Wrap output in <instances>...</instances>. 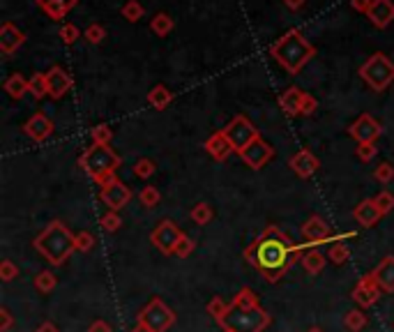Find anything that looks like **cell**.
I'll return each mask as SVG.
<instances>
[{
    "label": "cell",
    "instance_id": "cell-1",
    "mask_svg": "<svg viewBox=\"0 0 394 332\" xmlns=\"http://www.w3.org/2000/svg\"><path fill=\"white\" fill-rule=\"evenodd\" d=\"M245 258L268 281H277L296 265L298 258H302V249L293 244L282 229L268 226L245 249Z\"/></svg>",
    "mask_w": 394,
    "mask_h": 332
},
{
    "label": "cell",
    "instance_id": "cell-2",
    "mask_svg": "<svg viewBox=\"0 0 394 332\" xmlns=\"http://www.w3.org/2000/svg\"><path fill=\"white\" fill-rule=\"evenodd\" d=\"M270 56L275 58L289 74L296 76L300 74V69L316 56V49L305 40L302 33L293 28V31H289L284 38H279L275 44L270 47Z\"/></svg>",
    "mask_w": 394,
    "mask_h": 332
},
{
    "label": "cell",
    "instance_id": "cell-3",
    "mask_svg": "<svg viewBox=\"0 0 394 332\" xmlns=\"http://www.w3.org/2000/svg\"><path fill=\"white\" fill-rule=\"evenodd\" d=\"M74 240H76V235L69 233V229L65 224L53 219V222H49V226L42 231L37 238H35L33 247L37 249L49 263L62 265L71 256V251H76Z\"/></svg>",
    "mask_w": 394,
    "mask_h": 332
},
{
    "label": "cell",
    "instance_id": "cell-4",
    "mask_svg": "<svg viewBox=\"0 0 394 332\" xmlns=\"http://www.w3.org/2000/svg\"><path fill=\"white\" fill-rule=\"evenodd\" d=\"M120 162L123 160H120L116 150L109 146H97V143H92V146L78 157V166H81L92 180H97L99 185L106 183L111 176H116Z\"/></svg>",
    "mask_w": 394,
    "mask_h": 332
},
{
    "label": "cell",
    "instance_id": "cell-5",
    "mask_svg": "<svg viewBox=\"0 0 394 332\" xmlns=\"http://www.w3.org/2000/svg\"><path fill=\"white\" fill-rule=\"evenodd\" d=\"M360 78L374 92H385L394 83V63L385 53L369 56V60L360 67Z\"/></svg>",
    "mask_w": 394,
    "mask_h": 332
},
{
    "label": "cell",
    "instance_id": "cell-6",
    "mask_svg": "<svg viewBox=\"0 0 394 332\" xmlns=\"http://www.w3.org/2000/svg\"><path fill=\"white\" fill-rule=\"evenodd\" d=\"M270 326V314L265 309H233L221 321V328L233 332H263Z\"/></svg>",
    "mask_w": 394,
    "mask_h": 332
},
{
    "label": "cell",
    "instance_id": "cell-7",
    "mask_svg": "<svg viewBox=\"0 0 394 332\" xmlns=\"http://www.w3.org/2000/svg\"><path fill=\"white\" fill-rule=\"evenodd\" d=\"M175 323V314L166 302L160 298H153L148 302V307L141 309L139 314V326H146L153 332H166L173 328Z\"/></svg>",
    "mask_w": 394,
    "mask_h": 332
},
{
    "label": "cell",
    "instance_id": "cell-8",
    "mask_svg": "<svg viewBox=\"0 0 394 332\" xmlns=\"http://www.w3.org/2000/svg\"><path fill=\"white\" fill-rule=\"evenodd\" d=\"M221 132L226 134V139L231 141V146L235 153H242L249 143L256 141V139H261V134H259V129H256L252 125V120L247 118V115H235V118L228 122V125L221 129Z\"/></svg>",
    "mask_w": 394,
    "mask_h": 332
},
{
    "label": "cell",
    "instance_id": "cell-9",
    "mask_svg": "<svg viewBox=\"0 0 394 332\" xmlns=\"http://www.w3.org/2000/svg\"><path fill=\"white\" fill-rule=\"evenodd\" d=\"M132 190L127 187L123 180L111 176L106 183H102V190H99V199H102V204L109 208V210H116L120 213L123 208L132 201Z\"/></svg>",
    "mask_w": 394,
    "mask_h": 332
},
{
    "label": "cell",
    "instance_id": "cell-10",
    "mask_svg": "<svg viewBox=\"0 0 394 332\" xmlns=\"http://www.w3.org/2000/svg\"><path fill=\"white\" fill-rule=\"evenodd\" d=\"M180 238H182V231L175 226V222L162 219L160 226H157L153 231V235H150V240H153V244L162 251V254H173L175 244H178Z\"/></svg>",
    "mask_w": 394,
    "mask_h": 332
},
{
    "label": "cell",
    "instance_id": "cell-11",
    "mask_svg": "<svg viewBox=\"0 0 394 332\" xmlns=\"http://www.w3.org/2000/svg\"><path fill=\"white\" fill-rule=\"evenodd\" d=\"M348 134L353 136L357 143H376L378 136L383 134V127L374 115L369 113H362L353 125L348 127Z\"/></svg>",
    "mask_w": 394,
    "mask_h": 332
},
{
    "label": "cell",
    "instance_id": "cell-12",
    "mask_svg": "<svg viewBox=\"0 0 394 332\" xmlns=\"http://www.w3.org/2000/svg\"><path fill=\"white\" fill-rule=\"evenodd\" d=\"M272 155H275V148H272L268 141L256 139V141L249 143L245 150H242L240 160L245 162L249 169H263V166L272 160Z\"/></svg>",
    "mask_w": 394,
    "mask_h": 332
},
{
    "label": "cell",
    "instance_id": "cell-13",
    "mask_svg": "<svg viewBox=\"0 0 394 332\" xmlns=\"http://www.w3.org/2000/svg\"><path fill=\"white\" fill-rule=\"evenodd\" d=\"M381 295H383L381 286L376 284V279L371 277V275L362 277V279L355 284V288H353V300H355L362 309L374 307L376 302L381 300Z\"/></svg>",
    "mask_w": 394,
    "mask_h": 332
},
{
    "label": "cell",
    "instance_id": "cell-14",
    "mask_svg": "<svg viewBox=\"0 0 394 332\" xmlns=\"http://www.w3.org/2000/svg\"><path fill=\"white\" fill-rule=\"evenodd\" d=\"M46 85H49V95L53 99H60L65 97L67 92L71 90V85H74V78L69 76V72L65 67H60V65H55L46 72Z\"/></svg>",
    "mask_w": 394,
    "mask_h": 332
},
{
    "label": "cell",
    "instance_id": "cell-15",
    "mask_svg": "<svg viewBox=\"0 0 394 332\" xmlns=\"http://www.w3.org/2000/svg\"><path fill=\"white\" fill-rule=\"evenodd\" d=\"M24 132H26L28 139H33L35 143H42L53 134V122L49 120L44 113H35L26 120Z\"/></svg>",
    "mask_w": 394,
    "mask_h": 332
},
{
    "label": "cell",
    "instance_id": "cell-16",
    "mask_svg": "<svg viewBox=\"0 0 394 332\" xmlns=\"http://www.w3.org/2000/svg\"><path fill=\"white\" fill-rule=\"evenodd\" d=\"M24 44H26V33L19 31L12 21H5V24L0 26V51H3V56H12Z\"/></svg>",
    "mask_w": 394,
    "mask_h": 332
},
{
    "label": "cell",
    "instance_id": "cell-17",
    "mask_svg": "<svg viewBox=\"0 0 394 332\" xmlns=\"http://www.w3.org/2000/svg\"><path fill=\"white\" fill-rule=\"evenodd\" d=\"M289 164H291L293 173H296V176H300V178H311L314 173L318 171V166H320L318 157L314 155L311 150H307V148L293 155Z\"/></svg>",
    "mask_w": 394,
    "mask_h": 332
},
{
    "label": "cell",
    "instance_id": "cell-18",
    "mask_svg": "<svg viewBox=\"0 0 394 332\" xmlns=\"http://www.w3.org/2000/svg\"><path fill=\"white\" fill-rule=\"evenodd\" d=\"M367 17L371 24L383 31V28H388L394 21V3L392 0H374L367 12Z\"/></svg>",
    "mask_w": 394,
    "mask_h": 332
},
{
    "label": "cell",
    "instance_id": "cell-19",
    "mask_svg": "<svg viewBox=\"0 0 394 332\" xmlns=\"http://www.w3.org/2000/svg\"><path fill=\"white\" fill-rule=\"evenodd\" d=\"M353 217H355L357 224H360V226L371 229V226H376V224L381 222L383 213L378 210V206H376L374 199H367V201H360V204L355 206Z\"/></svg>",
    "mask_w": 394,
    "mask_h": 332
},
{
    "label": "cell",
    "instance_id": "cell-20",
    "mask_svg": "<svg viewBox=\"0 0 394 332\" xmlns=\"http://www.w3.org/2000/svg\"><path fill=\"white\" fill-rule=\"evenodd\" d=\"M205 150H207V155H210L212 160H217V162H226L228 157H231V153H235L231 141L226 139L224 132H214L210 139L205 141Z\"/></svg>",
    "mask_w": 394,
    "mask_h": 332
},
{
    "label": "cell",
    "instance_id": "cell-21",
    "mask_svg": "<svg viewBox=\"0 0 394 332\" xmlns=\"http://www.w3.org/2000/svg\"><path fill=\"white\" fill-rule=\"evenodd\" d=\"M371 277L381 286L383 293H394V256H385L381 263L376 265Z\"/></svg>",
    "mask_w": 394,
    "mask_h": 332
},
{
    "label": "cell",
    "instance_id": "cell-22",
    "mask_svg": "<svg viewBox=\"0 0 394 332\" xmlns=\"http://www.w3.org/2000/svg\"><path fill=\"white\" fill-rule=\"evenodd\" d=\"M327 235H329V226L320 215H311V217L302 224V238L307 242H323Z\"/></svg>",
    "mask_w": 394,
    "mask_h": 332
},
{
    "label": "cell",
    "instance_id": "cell-23",
    "mask_svg": "<svg viewBox=\"0 0 394 332\" xmlns=\"http://www.w3.org/2000/svg\"><path fill=\"white\" fill-rule=\"evenodd\" d=\"M307 92L300 88H289L279 95V106L286 115H302V104H305Z\"/></svg>",
    "mask_w": 394,
    "mask_h": 332
},
{
    "label": "cell",
    "instance_id": "cell-24",
    "mask_svg": "<svg viewBox=\"0 0 394 332\" xmlns=\"http://www.w3.org/2000/svg\"><path fill=\"white\" fill-rule=\"evenodd\" d=\"M35 3H37V7L46 14L49 19L60 21V19L67 17L69 10H74L78 0H35Z\"/></svg>",
    "mask_w": 394,
    "mask_h": 332
},
{
    "label": "cell",
    "instance_id": "cell-25",
    "mask_svg": "<svg viewBox=\"0 0 394 332\" xmlns=\"http://www.w3.org/2000/svg\"><path fill=\"white\" fill-rule=\"evenodd\" d=\"M300 261H302V268L309 272V275H318V272H323L329 258L325 254H320L318 249H309V251H305Z\"/></svg>",
    "mask_w": 394,
    "mask_h": 332
},
{
    "label": "cell",
    "instance_id": "cell-26",
    "mask_svg": "<svg viewBox=\"0 0 394 332\" xmlns=\"http://www.w3.org/2000/svg\"><path fill=\"white\" fill-rule=\"evenodd\" d=\"M5 92L10 95L12 99H21L26 95V92H31V81L28 78H24L21 74H10L7 76V81H5Z\"/></svg>",
    "mask_w": 394,
    "mask_h": 332
},
{
    "label": "cell",
    "instance_id": "cell-27",
    "mask_svg": "<svg viewBox=\"0 0 394 332\" xmlns=\"http://www.w3.org/2000/svg\"><path fill=\"white\" fill-rule=\"evenodd\" d=\"M171 102H173V92H171L166 85H162V83L155 85V88L148 92V104L153 106V109H157V111H164Z\"/></svg>",
    "mask_w": 394,
    "mask_h": 332
},
{
    "label": "cell",
    "instance_id": "cell-28",
    "mask_svg": "<svg viewBox=\"0 0 394 332\" xmlns=\"http://www.w3.org/2000/svg\"><path fill=\"white\" fill-rule=\"evenodd\" d=\"M231 307L233 309H259L261 302H259V295H256L249 286H245L233 295Z\"/></svg>",
    "mask_w": 394,
    "mask_h": 332
},
{
    "label": "cell",
    "instance_id": "cell-29",
    "mask_svg": "<svg viewBox=\"0 0 394 332\" xmlns=\"http://www.w3.org/2000/svg\"><path fill=\"white\" fill-rule=\"evenodd\" d=\"M173 28H175V21L171 19L169 14H164V12L155 14L153 21H150V31H153L157 38H166V35L173 31Z\"/></svg>",
    "mask_w": 394,
    "mask_h": 332
},
{
    "label": "cell",
    "instance_id": "cell-30",
    "mask_svg": "<svg viewBox=\"0 0 394 332\" xmlns=\"http://www.w3.org/2000/svg\"><path fill=\"white\" fill-rule=\"evenodd\" d=\"M205 312L210 314L217 323H221V321L226 319V314L231 312V302H226L224 298H221V295H214V298L205 305Z\"/></svg>",
    "mask_w": 394,
    "mask_h": 332
},
{
    "label": "cell",
    "instance_id": "cell-31",
    "mask_svg": "<svg viewBox=\"0 0 394 332\" xmlns=\"http://www.w3.org/2000/svg\"><path fill=\"white\" fill-rule=\"evenodd\" d=\"M367 326V314L362 309H350V312L343 316V328L348 332H360Z\"/></svg>",
    "mask_w": 394,
    "mask_h": 332
},
{
    "label": "cell",
    "instance_id": "cell-32",
    "mask_svg": "<svg viewBox=\"0 0 394 332\" xmlns=\"http://www.w3.org/2000/svg\"><path fill=\"white\" fill-rule=\"evenodd\" d=\"M189 217L194 224H198V226H205V224H210L212 217H214V210L210 208V204H196L194 208H191V213H189Z\"/></svg>",
    "mask_w": 394,
    "mask_h": 332
},
{
    "label": "cell",
    "instance_id": "cell-33",
    "mask_svg": "<svg viewBox=\"0 0 394 332\" xmlns=\"http://www.w3.org/2000/svg\"><path fill=\"white\" fill-rule=\"evenodd\" d=\"M35 288H37L40 293H51L55 286H58V277H55V272L51 270H42L37 277H35Z\"/></svg>",
    "mask_w": 394,
    "mask_h": 332
},
{
    "label": "cell",
    "instance_id": "cell-34",
    "mask_svg": "<svg viewBox=\"0 0 394 332\" xmlns=\"http://www.w3.org/2000/svg\"><path fill=\"white\" fill-rule=\"evenodd\" d=\"M90 139L92 143H97V146H111V139H113V129L109 125H95L90 129Z\"/></svg>",
    "mask_w": 394,
    "mask_h": 332
},
{
    "label": "cell",
    "instance_id": "cell-35",
    "mask_svg": "<svg viewBox=\"0 0 394 332\" xmlns=\"http://www.w3.org/2000/svg\"><path fill=\"white\" fill-rule=\"evenodd\" d=\"M327 258L332 261L334 265H343L350 258V249L346 247L343 242H334L332 247L327 249Z\"/></svg>",
    "mask_w": 394,
    "mask_h": 332
},
{
    "label": "cell",
    "instance_id": "cell-36",
    "mask_svg": "<svg viewBox=\"0 0 394 332\" xmlns=\"http://www.w3.org/2000/svg\"><path fill=\"white\" fill-rule=\"evenodd\" d=\"M31 81V95L35 99H44L49 95V85H46V74H35Z\"/></svg>",
    "mask_w": 394,
    "mask_h": 332
},
{
    "label": "cell",
    "instance_id": "cell-37",
    "mask_svg": "<svg viewBox=\"0 0 394 332\" xmlns=\"http://www.w3.org/2000/svg\"><path fill=\"white\" fill-rule=\"evenodd\" d=\"M120 12H123V17L130 21V24H136V21L143 19V12L146 10H143V5L139 3V0H130V3L123 5V10Z\"/></svg>",
    "mask_w": 394,
    "mask_h": 332
},
{
    "label": "cell",
    "instance_id": "cell-38",
    "mask_svg": "<svg viewBox=\"0 0 394 332\" xmlns=\"http://www.w3.org/2000/svg\"><path fill=\"white\" fill-rule=\"evenodd\" d=\"M139 199H141V204L146 206V208H157V206H160L162 194H160V190H157V187L148 185V187H143V190H141Z\"/></svg>",
    "mask_w": 394,
    "mask_h": 332
},
{
    "label": "cell",
    "instance_id": "cell-39",
    "mask_svg": "<svg viewBox=\"0 0 394 332\" xmlns=\"http://www.w3.org/2000/svg\"><path fill=\"white\" fill-rule=\"evenodd\" d=\"M99 226H102L106 233H116V231L123 226V219H120V215L116 210H109L106 215H102V219H99Z\"/></svg>",
    "mask_w": 394,
    "mask_h": 332
},
{
    "label": "cell",
    "instance_id": "cell-40",
    "mask_svg": "<svg viewBox=\"0 0 394 332\" xmlns=\"http://www.w3.org/2000/svg\"><path fill=\"white\" fill-rule=\"evenodd\" d=\"M194 249H196V242L191 240L189 235L182 233V238H180V240H178V244H175V251H173V254H175L178 258H187V256L194 254Z\"/></svg>",
    "mask_w": 394,
    "mask_h": 332
},
{
    "label": "cell",
    "instance_id": "cell-41",
    "mask_svg": "<svg viewBox=\"0 0 394 332\" xmlns=\"http://www.w3.org/2000/svg\"><path fill=\"white\" fill-rule=\"evenodd\" d=\"M374 178H376L381 185L392 183V180H394V164H390V162L378 164V166H376V171H374Z\"/></svg>",
    "mask_w": 394,
    "mask_h": 332
},
{
    "label": "cell",
    "instance_id": "cell-42",
    "mask_svg": "<svg viewBox=\"0 0 394 332\" xmlns=\"http://www.w3.org/2000/svg\"><path fill=\"white\" fill-rule=\"evenodd\" d=\"M83 38L88 40L90 44H102L104 38H106V31H104V26H99V24H90L88 28H85Z\"/></svg>",
    "mask_w": 394,
    "mask_h": 332
},
{
    "label": "cell",
    "instance_id": "cell-43",
    "mask_svg": "<svg viewBox=\"0 0 394 332\" xmlns=\"http://www.w3.org/2000/svg\"><path fill=\"white\" fill-rule=\"evenodd\" d=\"M58 38L65 42V44H74V42L81 38V31H78L74 24H62L58 31Z\"/></svg>",
    "mask_w": 394,
    "mask_h": 332
},
{
    "label": "cell",
    "instance_id": "cell-44",
    "mask_svg": "<svg viewBox=\"0 0 394 332\" xmlns=\"http://www.w3.org/2000/svg\"><path fill=\"white\" fill-rule=\"evenodd\" d=\"M74 244H76V251H83L85 254V251H90L95 247V235L88 233V231H81V233H76Z\"/></svg>",
    "mask_w": 394,
    "mask_h": 332
},
{
    "label": "cell",
    "instance_id": "cell-45",
    "mask_svg": "<svg viewBox=\"0 0 394 332\" xmlns=\"http://www.w3.org/2000/svg\"><path fill=\"white\" fill-rule=\"evenodd\" d=\"M19 277V265L10 261V258H5L3 263H0V279L3 281H12Z\"/></svg>",
    "mask_w": 394,
    "mask_h": 332
},
{
    "label": "cell",
    "instance_id": "cell-46",
    "mask_svg": "<svg viewBox=\"0 0 394 332\" xmlns=\"http://www.w3.org/2000/svg\"><path fill=\"white\" fill-rule=\"evenodd\" d=\"M155 171H157V166H155L153 160H139V162L134 164V173L139 178H143V180H148Z\"/></svg>",
    "mask_w": 394,
    "mask_h": 332
},
{
    "label": "cell",
    "instance_id": "cell-47",
    "mask_svg": "<svg viewBox=\"0 0 394 332\" xmlns=\"http://www.w3.org/2000/svg\"><path fill=\"white\" fill-rule=\"evenodd\" d=\"M374 201H376L378 210H381L383 215L394 210V194H390V192H381L378 197H374Z\"/></svg>",
    "mask_w": 394,
    "mask_h": 332
},
{
    "label": "cell",
    "instance_id": "cell-48",
    "mask_svg": "<svg viewBox=\"0 0 394 332\" xmlns=\"http://www.w3.org/2000/svg\"><path fill=\"white\" fill-rule=\"evenodd\" d=\"M376 155H378L376 143H357V157H360L362 162H371Z\"/></svg>",
    "mask_w": 394,
    "mask_h": 332
},
{
    "label": "cell",
    "instance_id": "cell-49",
    "mask_svg": "<svg viewBox=\"0 0 394 332\" xmlns=\"http://www.w3.org/2000/svg\"><path fill=\"white\" fill-rule=\"evenodd\" d=\"M14 326V316L7 307H0V332H10Z\"/></svg>",
    "mask_w": 394,
    "mask_h": 332
},
{
    "label": "cell",
    "instance_id": "cell-50",
    "mask_svg": "<svg viewBox=\"0 0 394 332\" xmlns=\"http://www.w3.org/2000/svg\"><path fill=\"white\" fill-rule=\"evenodd\" d=\"M316 109H318L316 97L307 95V97H305V104H302V115H314V111H316Z\"/></svg>",
    "mask_w": 394,
    "mask_h": 332
},
{
    "label": "cell",
    "instance_id": "cell-51",
    "mask_svg": "<svg viewBox=\"0 0 394 332\" xmlns=\"http://www.w3.org/2000/svg\"><path fill=\"white\" fill-rule=\"evenodd\" d=\"M371 3H374V0H350V7H353V10H357V12H364V14H367L369 7H371Z\"/></svg>",
    "mask_w": 394,
    "mask_h": 332
},
{
    "label": "cell",
    "instance_id": "cell-52",
    "mask_svg": "<svg viewBox=\"0 0 394 332\" xmlns=\"http://www.w3.org/2000/svg\"><path fill=\"white\" fill-rule=\"evenodd\" d=\"M88 332H113V330H111V326L106 321H92Z\"/></svg>",
    "mask_w": 394,
    "mask_h": 332
},
{
    "label": "cell",
    "instance_id": "cell-53",
    "mask_svg": "<svg viewBox=\"0 0 394 332\" xmlns=\"http://www.w3.org/2000/svg\"><path fill=\"white\" fill-rule=\"evenodd\" d=\"M305 3H307V0H284V5L289 7V10H293V12L302 10V7H305Z\"/></svg>",
    "mask_w": 394,
    "mask_h": 332
},
{
    "label": "cell",
    "instance_id": "cell-54",
    "mask_svg": "<svg viewBox=\"0 0 394 332\" xmlns=\"http://www.w3.org/2000/svg\"><path fill=\"white\" fill-rule=\"evenodd\" d=\"M35 332H60L58 330V326H55V323H51V321H44L42 323V326L35 330Z\"/></svg>",
    "mask_w": 394,
    "mask_h": 332
},
{
    "label": "cell",
    "instance_id": "cell-55",
    "mask_svg": "<svg viewBox=\"0 0 394 332\" xmlns=\"http://www.w3.org/2000/svg\"><path fill=\"white\" fill-rule=\"evenodd\" d=\"M132 332H153V330H148L146 326H139V323H136V328Z\"/></svg>",
    "mask_w": 394,
    "mask_h": 332
},
{
    "label": "cell",
    "instance_id": "cell-56",
    "mask_svg": "<svg viewBox=\"0 0 394 332\" xmlns=\"http://www.w3.org/2000/svg\"><path fill=\"white\" fill-rule=\"evenodd\" d=\"M307 332H323V328H309Z\"/></svg>",
    "mask_w": 394,
    "mask_h": 332
},
{
    "label": "cell",
    "instance_id": "cell-57",
    "mask_svg": "<svg viewBox=\"0 0 394 332\" xmlns=\"http://www.w3.org/2000/svg\"><path fill=\"white\" fill-rule=\"evenodd\" d=\"M221 332H233V330H226V328H224V330H221Z\"/></svg>",
    "mask_w": 394,
    "mask_h": 332
}]
</instances>
